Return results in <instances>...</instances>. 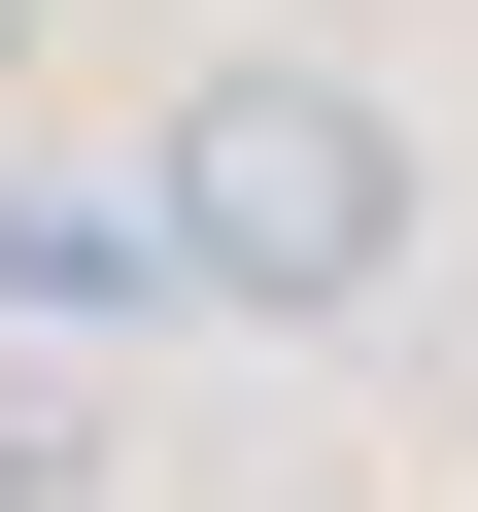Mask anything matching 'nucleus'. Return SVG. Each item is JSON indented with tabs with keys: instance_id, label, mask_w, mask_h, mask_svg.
<instances>
[{
	"instance_id": "1",
	"label": "nucleus",
	"mask_w": 478,
	"mask_h": 512,
	"mask_svg": "<svg viewBox=\"0 0 478 512\" xmlns=\"http://www.w3.org/2000/svg\"><path fill=\"white\" fill-rule=\"evenodd\" d=\"M137 205H171V274H205V308H376V274H410V103L308 69V35H239V69L171 103Z\"/></svg>"
},
{
	"instance_id": "2",
	"label": "nucleus",
	"mask_w": 478,
	"mask_h": 512,
	"mask_svg": "<svg viewBox=\"0 0 478 512\" xmlns=\"http://www.w3.org/2000/svg\"><path fill=\"white\" fill-rule=\"evenodd\" d=\"M137 274H171L137 171H0V308H137Z\"/></svg>"
},
{
	"instance_id": "3",
	"label": "nucleus",
	"mask_w": 478,
	"mask_h": 512,
	"mask_svg": "<svg viewBox=\"0 0 478 512\" xmlns=\"http://www.w3.org/2000/svg\"><path fill=\"white\" fill-rule=\"evenodd\" d=\"M0 512H69V410H35V376H0Z\"/></svg>"
},
{
	"instance_id": "4",
	"label": "nucleus",
	"mask_w": 478,
	"mask_h": 512,
	"mask_svg": "<svg viewBox=\"0 0 478 512\" xmlns=\"http://www.w3.org/2000/svg\"><path fill=\"white\" fill-rule=\"evenodd\" d=\"M0 69H35V0H0Z\"/></svg>"
}]
</instances>
